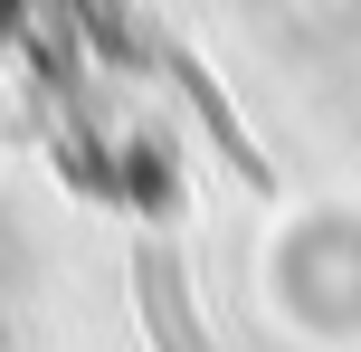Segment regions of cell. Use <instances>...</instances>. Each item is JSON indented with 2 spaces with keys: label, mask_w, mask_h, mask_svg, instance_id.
Segmentation results:
<instances>
[{
  "label": "cell",
  "mask_w": 361,
  "mask_h": 352,
  "mask_svg": "<svg viewBox=\"0 0 361 352\" xmlns=\"http://www.w3.org/2000/svg\"><path fill=\"white\" fill-rule=\"evenodd\" d=\"M171 76H180V95H190V105H200V124L219 133V152H228V162L247 171V181H267V152H257V143H247V124H238V114L219 105V86H209V76H200V57H180V48H171Z\"/></svg>",
  "instance_id": "7a4b0ae2"
},
{
  "label": "cell",
  "mask_w": 361,
  "mask_h": 352,
  "mask_svg": "<svg viewBox=\"0 0 361 352\" xmlns=\"http://www.w3.org/2000/svg\"><path fill=\"white\" fill-rule=\"evenodd\" d=\"M133 296H143V334L162 343V352H209V334H200V315H190V286H180L171 238H143V248H133Z\"/></svg>",
  "instance_id": "6da1fadb"
}]
</instances>
